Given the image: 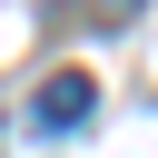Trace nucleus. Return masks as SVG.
I'll list each match as a JSON object with an SVG mask.
<instances>
[{"label":"nucleus","mask_w":158,"mask_h":158,"mask_svg":"<svg viewBox=\"0 0 158 158\" xmlns=\"http://www.w3.org/2000/svg\"><path fill=\"white\" fill-rule=\"evenodd\" d=\"M99 109V89L79 79V69H59V79H40V99H30V118H40V138H59V128H79Z\"/></svg>","instance_id":"f257e3e1"},{"label":"nucleus","mask_w":158,"mask_h":158,"mask_svg":"<svg viewBox=\"0 0 158 158\" xmlns=\"http://www.w3.org/2000/svg\"><path fill=\"white\" fill-rule=\"evenodd\" d=\"M59 10H69V0H59ZM79 10H89V20H128L138 0H79Z\"/></svg>","instance_id":"f03ea898"}]
</instances>
